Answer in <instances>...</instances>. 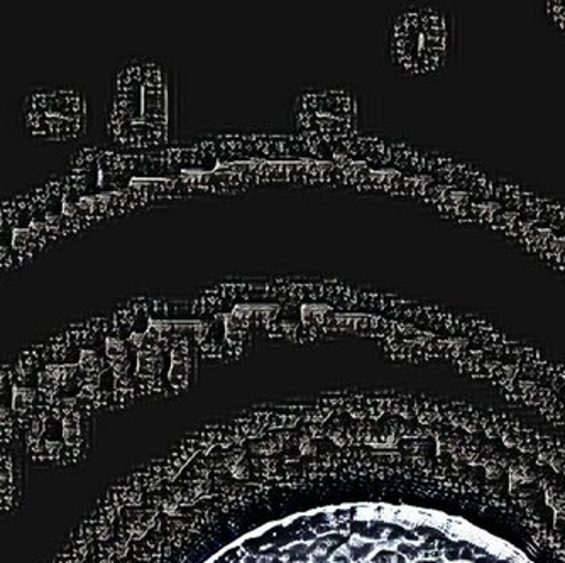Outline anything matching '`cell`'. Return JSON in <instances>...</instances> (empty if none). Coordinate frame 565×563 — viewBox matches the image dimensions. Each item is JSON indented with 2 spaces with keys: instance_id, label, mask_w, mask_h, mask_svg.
<instances>
[{
  "instance_id": "cell-1",
  "label": "cell",
  "mask_w": 565,
  "mask_h": 563,
  "mask_svg": "<svg viewBox=\"0 0 565 563\" xmlns=\"http://www.w3.org/2000/svg\"><path fill=\"white\" fill-rule=\"evenodd\" d=\"M178 78L158 59L127 60L114 78L106 130L124 151H152L173 142L180 109Z\"/></svg>"
},
{
  "instance_id": "cell-2",
  "label": "cell",
  "mask_w": 565,
  "mask_h": 563,
  "mask_svg": "<svg viewBox=\"0 0 565 563\" xmlns=\"http://www.w3.org/2000/svg\"><path fill=\"white\" fill-rule=\"evenodd\" d=\"M459 51V21L449 8L412 2L396 9L386 24V56L405 78H431L449 68Z\"/></svg>"
},
{
  "instance_id": "cell-3",
  "label": "cell",
  "mask_w": 565,
  "mask_h": 563,
  "mask_svg": "<svg viewBox=\"0 0 565 563\" xmlns=\"http://www.w3.org/2000/svg\"><path fill=\"white\" fill-rule=\"evenodd\" d=\"M95 416L40 406L22 437L25 459L41 469H76L94 444Z\"/></svg>"
},
{
  "instance_id": "cell-4",
  "label": "cell",
  "mask_w": 565,
  "mask_h": 563,
  "mask_svg": "<svg viewBox=\"0 0 565 563\" xmlns=\"http://www.w3.org/2000/svg\"><path fill=\"white\" fill-rule=\"evenodd\" d=\"M25 130L44 142H73L88 130V102L76 87H41L22 102Z\"/></svg>"
},
{
  "instance_id": "cell-5",
  "label": "cell",
  "mask_w": 565,
  "mask_h": 563,
  "mask_svg": "<svg viewBox=\"0 0 565 563\" xmlns=\"http://www.w3.org/2000/svg\"><path fill=\"white\" fill-rule=\"evenodd\" d=\"M295 124L313 132L344 136L358 127L359 102L348 87H312L294 102Z\"/></svg>"
},
{
  "instance_id": "cell-6",
  "label": "cell",
  "mask_w": 565,
  "mask_h": 563,
  "mask_svg": "<svg viewBox=\"0 0 565 563\" xmlns=\"http://www.w3.org/2000/svg\"><path fill=\"white\" fill-rule=\"evenodd\" d=\"M25 460L22 445L0 447V517L15 513L24 501Z\"/></svg>"
},
{
  "instance_id": "cell-7",
  "label": "cell",
  "mask_w": 565,
  "mask_h": 563,
  "mask_svg": "<svg viewBox=\"0 0 565 563\" xmlns=\"http://www.w3.org/2000/svg\"><path fill=\"white\" fill-rule=\"evenodd\" d=\"M544 15L552 30L565 38V0L545 2Z\"/></svg>"
}]
</instances>
